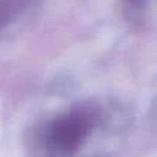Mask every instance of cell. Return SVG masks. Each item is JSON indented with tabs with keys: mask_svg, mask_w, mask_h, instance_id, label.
Listing matches in <instances>:
<instances>
[{
	"mask_svg": "<svg viewBox=\"0 0 157 157\" xmlns=\"http://www.w3.org/2000/svg\"><path fill=\"white\" fill-rule=\"evenodd\" d=\"M100 113L94 106L82 105L54 117L43 131V145L52 154H74L88 139L99 122Z\"/></svg>",
	"mask_w": 157,
	"mask_h": 157,
	"instance_id": "1",
	"label": "cell"
},
{
	"mask_svg": "<svg viewBox=\"0 0 157 157\" xmlns=\"http://www.w3.org/2000/svg\"><path fill=\"white\" fill-rule=\"evenodd\" d=\"M33 3L34 0H0V34L19 23Z\"/></svg>",
	"mask_w": 157,
	"mask_h": 157,
	"instance_id": "2",
	"label": "cell"
},
{
	"mask_svg": "<svg viewBox=\"0 0 157 157\" xmlns=\"http://www.w3.org/2000/svg\"><path fill=\"white\" fill-rule=\"evenodd\" d=\"M149 0H122V6L129 20H142L143 13L148 10Z\"/></svg>",
	"mask_w": 157,
	"mask_h": 157,
	"instance_id": "3",
	"label": "cell"
}]
</instances>
